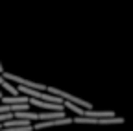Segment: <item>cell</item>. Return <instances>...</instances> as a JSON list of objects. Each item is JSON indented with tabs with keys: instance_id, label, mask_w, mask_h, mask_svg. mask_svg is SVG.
I'll return each instance as SVG.
<instances>
[{
	"instance_id": "obj_1",
	"label": "cell",
	"mask_w": 133,
	"mask_h": 131,
	"mask_svg": "<svg viewBox=\"0 0 133 131\" xmlns=\"http://www.w3.org/2000/svg\"><path fill=\"white\" fill-rule=\"evenodd\" d=\"M72 122H76V124H94V126H111V124H122L124 118L122 116H113V118H81V116H76V118H72Z\"/></svg>"
},
{
	"instance_id": "obj_2",
	"label": "cell",
	"mask_w": 133,
	"mask_h": 131,
	"mask_svg": "<svg viewBox=\"0 0 133 131\" xmlns=\"http://www.w3.org/2000/svg\"><path fill=\"white\" fill-rule=\"evenodd\" d=\"M72 124V118H57V120H44V122H35L31 124V129H46V127H56V126H69Z\"/></svg>"
},
{
	"instance_id": "obj_3",
	"label": "cell",
	"mask_w": 133,
	"mask_h": 131,
	"mask_svg": "<svg viewBox=\"0 0 133 131\" xmlns=\"http://www.w3.org/2000/svg\"><path fill=\"white\" fill-rule=\"evenodd\" d=\"M57 118H65V111H44V113H37V122L57 120Z\"/></svg>"
},
{
	"instance_id": "obj_4",
	"label": "cell",
	"mask_w": 133,
	"mask_h": 131,
	"mask_svg": "<svg viewBox=\"0 0 133 131\" xmlns=\"http://www.w3.org/2000/svg\"><path fill=\"white\" fill-rule=\"evenodd\" d=\"M2 89H6L11 96H15V94H19V91H17V87H13V85H9V81H6L4 79V76H2V72H0V91Z\"/></svg>"
},
{
	"instance_id": "obj_5",
	"label": "cell",
	"mask_w": 133,
	"mask_h": 131,
	"mask_svg": "<svg viewBox=\"0 0 133 131\" xmlns=\"http://www.w3.org/2000/svg\"><path fill=\"white\" fill-rule=\"evenodd\" d=\"M0 131H33V129L31 126H28V127H2Z\"/></svg>"
}]
</instances>
